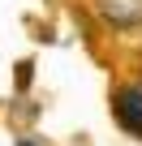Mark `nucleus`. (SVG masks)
<instances>
[{"label":"nucleus","mask_w":142,"mask_h":146,"mask_svg":"<svg viewBox=\"0 0 142 146\" xmlns=\"http://www.w3.org/2000/svg\"><path fill=\"white\" fill-rule=\"evenodd\" d=\"M116 120L133 137H142V86H129V90L116 95Z\"/></svg>","instance_id":"nucleus-1"},{"label":"nucleus","mask_w":142,"mask_h":146,"mask_svg":"<svg viewBox=\"0 0 142 146\" xmlns=\"http://www.w3.org/2000/svg\"><path fill=\"white\" fill-rule=\"evenodd\" d=\"M99 17L112 26H142V0H95Z\"/></svg>","instance_id":"nucleus-2"},{"label":"nucleus","mask_w":142,"mask_h":146,"mask_svg":"<svg viewBox=\"0 0 142 146\" xmlns=\"http://www.w3.org/2000/svg\"><path fill=\"white\" fill-rule=\"evenodd\" d=\"M17 146H39V142H26V137H22V142H17Z\"/></svg>","instance_id":"nucleus-3"}]
</instances>
